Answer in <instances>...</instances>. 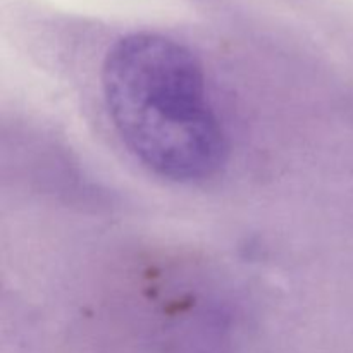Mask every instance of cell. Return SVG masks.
Instances as JSON below:
<instances>
[{
    "label": "cell",
    "mask_w": 353,
    "mask_h": 353,
    "mask_svg": "<svg viewBox=\"0 0 353 353\" xmlns=\"http://www.w3.org/2000/svg\"><path fill=\"white\" fill-rule=\"evenodd\" d=\"M102 85L121 140L155 174L200 181L224 164L226 137L202 64L185 45L155 33L121 38L103 62Z\"/></svg>",
    "instance_id": "6da1fadb"
}]
</instances>
